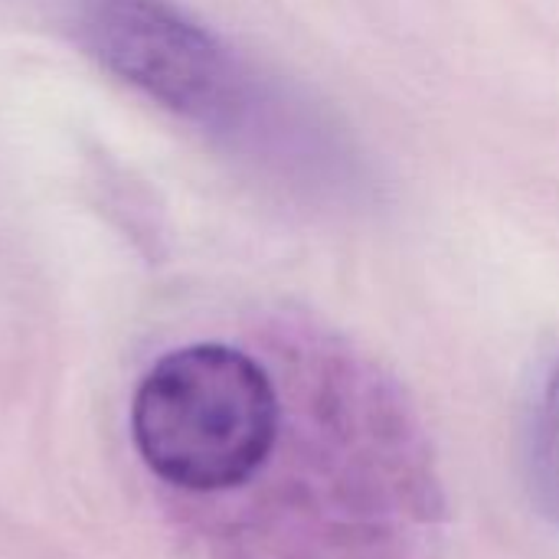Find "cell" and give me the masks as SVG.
I'll return each instance as SVG.
<instances>
[{"label": "cell", "instance_id": "cell-2", "mask_svg": "<svg viewBox=\"0 0 559 559\" xmlns=\"http://www.w3.org/2000/svg\"><path fill=\"white\" fill-rule=\"evenodd\" d=\"M82 46L121 82L219 134H246L262 102L242 62L167 0H85Z\"/></svg>", "mask_w": 559, "mask_h": 559}, {"label": "cell", "instance_id": "cell-1", "mask_svg": "<svg viewBox=\"0 0 559 559\" xmlns=\"http://www.w3.org/2000/svg\"><path fill=\"white\" fill-rule=\"evenodd\" d=\"M282 429L275 380L226 344L170 350L131 400V439L147 472L200 498L252 485L275 459Z\"/></svg>", "mask_w": 559, "mask_h": 559}, {"label": "cell", "instance_id": "cell-3", "mask_svg": "<svg viewBox=\"0 0 559 559\" xmlns=\"http://www.w3.org/2000/svg\"><path fill=\"white\" fill-rule=\"evenodd\" d=\"M524 472L534 504L559 531V360L544 377L524 426Z\"/></svg>", "mask_w": 559, "mask_h": 559}]
</instances>
